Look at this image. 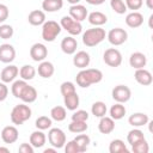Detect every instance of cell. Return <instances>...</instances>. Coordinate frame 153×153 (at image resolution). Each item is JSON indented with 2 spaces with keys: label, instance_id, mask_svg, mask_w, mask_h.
Returning a JSON list of instances; mask_svg holds the SVG:
<instances>
[{
  "label": "cell",
  "instance_id": "cell-19",
  "mask_svg": "<svg viewBox=\"0 0 153 153\" xmlns=\"http://www.w3.org/2000/svg\"><path fill=\"white\" fill-rule=\"evenodd\" d=\"M38 73L39 76H42L43 79H49L54 75V72H55V67L54 65L50 62V61H41L39 65H38V68L36 71Z\"/></svg>",
  "mask_w": 153,
  "mask_h": 153
},
{
  "label": "cell",
  "instance_id": "cell-31",
  "mask_svg": "<svg viewBox=\"0 0 153 153\" xmlns=\"http://www.w3.org/2000/svg\"><path fill=\"white\" fill-rule=\"evenodd\" d=\"M35 75H36V68L31 65H24L19 69V76L25 81L32 80Z\"/></svg>",
  "mask_w": 153,
  "mask_h": 153
},
{
  "label": "cell",
  "instance_id": "cell-52",
  "mask_svg": "<svg viewBox=\"0 0 153 153\" xmlns=\"http://www.w3.org/2000/svg\"><path fill=\"white\" fill-rule=\"evenodd\" d=\"M0 153H10V148H7V147H0Z\"/></svg>",
  "mask_w": 153,
  "mask_h": 153
},
{
  "label": "cell",
  "instance_id": "cell-38",
  "mask_svg": "<svg viewBox=\"0 0 153 153\" xmlns=\"http://www.w3.org/2000/svg\"><path fill=\"white\" fill-rule=\"evenodd\" d=\"M51 124H53V120L48 116H39V117H37V120L35 122L36 128L39 130H47V129L51 128Z\"/></svg>",
  "mask_w": 153,
  "mask_h": 153
},
{
  "label": "cell",
  "instance_id": "cell-49",
  "mask_svg": "<svg viewBox=\"0 0 153 153\" xmlns=\"http://www.w3.org/2000/svg\"><path fill=\"white\" fill-rule=\"evenodd\" d=\"M87 4H90V5H102V4H104L105 2V0H85Z\"/></svg>",
  "mask_w": 153,
  "mask_h": 153
},
{
  "label": "cell",
  "instance_id": "cell-48",
  "mask_svg": "<svg viewBox=\"0 0 153 153\" xmlns=\"http://www.w3.org/2000/svg\"><path fill=\"white\" fill-rule=\"evenodd\" d=\"M8 96V87L5 82L0 81V102H4Z\"/></svg>",
  "mask_w": 153,
  "mask_h": 153
},
{
  "label": "cell",
  "instance_id": "cell-35",
  "mask_svg": "<svg viewBox=\"0 0 153 153\" xmlns=\"http://www.w3.org/2000/svg\"><path fill=\"white\" fill-rule=\"evenodd\" d=\"M73 140L76 142V145H78V147H79V149H80V153L85 152V151L87 149L88 145L91 143V139H90V136H88L87 134H81V133H80V134L76 135Z\"/></svg>",
  "mask_w": 153,
  "mask_h": 153
},
{
  "label": "cell",
  "instance_id": "cell-30",
  "mask_svg": "<svg viewBox=\"0 0 153 153\" xmlns=\"http://www.w3.org/2000/svg\"><path fill=\"white\" fill-rule=\"evenodd\" d=\"M67 117V110L65 106H61V105H56L54 108H51L50 110V118L53 121H56V122H62L65 121Z\"/></svg>",
  "mask_w": 153,
  "mask_h": 153
},
{
  "label": "cell",
  "instance_id": "cell-8",
  "mask_svg": "<svg viewBox=\"0 0 153 153\" xmlns=\"http://www.w3.org/2000/svg\"><path fill=\"white\" fill-rule=\"evenodd\" d=\"M103 61L110 67H118L122 63V54L116 48H109L103 54Z\"/></svg>",
  "mask_w": 153,
  "mask_h": 153
},
{
  "label": "cell",
  "instance_id": "cell-4",
  "mask_svg": "<svg viewBox=\"0 0 153 153\" xmlns=\"http://www.w3.org/2000/svg\"><path fill=\"white\" fill-rule=\"evenodd\" d=\"M62 27L55 20H45L42 25V38L45 42H54L60 35Z\"/></svg>",
  "mask_w": 153,
  "mask_h": 153
},
{
  "label": "cell",
  "instance_id": "cell-18",
  "mask_svg": "<svg viewBox=\"0 0 153 153\" xmlns=\"http://www.w3.org/2000/svg\"><path fill=\"white\" fill-rule=\"evenodd\" d=\"M129 65L130 67H133L134 69H139V68H145L147 65V57L141 51H135L130 55L129 57Z\"/></svg>",
  "mask_w": 153,
  "mask_h": 153
},
{
  "label": "cell",
  "instance_id": "cell-45",
  "mask_svg": "<svg viewBox=\"0 0 153 153\" xmlns=\"http://www.w3.org/2000/svg\"><path fill=\"white\" fill-rule=\"evenodd\" d=\"M63 147H65L66 153H80V149H79V147H78V145L74 140H71V141L66 142Z\"/></svg>",
  "mask_w": 153,
  "mask_h": 153
},
{
  "label": "cell",
  "instance_id": "cell-17",
  "mask_svg": "<svg viewBox=\"0 0 153 153\" xmlns=\"http://www.w3.org/2000/svg\"><path fill=\"white\" fill-rule=\"evenodd\" d=\"M61 50L67 54V55H73L75 51H76V48H78V42L76 39L73 37V36H67L65 38H62L61 41Z\"/></svg>",
  "mask_w": 153,
  "mask_h": 153
},
{
  "label": "cell",
  "instance_id": "cell-2",
  "mask_svg": "<svg viewBox=\"0 0 153 153\" xmlns=\"http://www.w3.org/2000/svg\"><path fill=\"white\" fill-rule=\"evenodd\" d=\"M106 37V32L104 29H102L100 26H94L92 29H87L84 33H82V43L88 47H96L99 43H102Z\"/></svg>",
  "mask_w": 153,
  "mask_h": 153
},
{
  "label": "cell",
  "instance_id": "cell-40",
  "mask_svg": "<svg viewBox=\"0 0 153 153\" xmlns=\"http://www.w3.org/2000/svg\"><path fill=\"white\" fill-rule=\"evenodd\" d=\"M110 6L117 14H124L127 12V6L123 0H110Z\"/></svg>",
  "mask_w": 153,
  "mask_h": 153
},
{
  "label": "cell",
  "instance_id": "cell-5",
  "mask_svg": "<svg viewBox=\"0 0 153 153\" xmlns=\"http://www.w3.org/2000/svg\"><path fill=\"white\" fill-rule=\"evenodd\" d=\"M60 25L62 29H65L71 36H78L82 32V25L80 22L74 20L71 16H63L61 18Z\"/></svg>",
  "mask_w": 153,
  "mask_h": 153
},
{
  "label": "cell",
  "instance_id": "cell-28",
  "mask_svg": "<svg viewBox=\"0 0 153 153\" xmlns=\"http://www.w3.org/2000/svg\"><path fill=\"white\" fill-rule=\"evenodd\" d=\"M63 7V0H43L42 10L44 12H57Z\"/></svg>",
  "mask_w": 153,
  "mask_h": 153
},
{
  "label": "cell",
  "instance_id": "cell-3",
  "mask_svg": "<svg viewBox=\"0 0 153 153\" xmlns=\"http://www.w3.org/2000/svg\"><path fill=\"white\" fill-rule=\"evenodd\" d=\"M32 115V111L30 109L29 105H26V103H22L16 105L12 111H11V122L16 126H22L23 123H25L26 121L30 120Z\"/></svg>",
  "mask_w": 153,
  "mask_h": 153
},
{
  "label": "cell",
  "instance_id": "cell-20",
  "mask_svg": "<svg viewBox=\"0 0 153 153\" xmlns=\"http://www.w3.org/2000/svg\"><path fill=\"white\" fill-rule=\"evenodd\" d=\"M148 121H149L148 115L147 114H143V112H134L128 118V123L131 127H134V128L143 127V126H146L148 123Z\"/></svg>",
  "mask_w": 153,
  "mask_h": 153
},
{
  "label": "cell",
  "instance_id": "cell-44",
  "mask_svg": "<svg viewBox=\"0 0 153 153\" xmlns=\"http://www.w3.org/2000/svg\"><path fill=\"white\" fill-rule=\"evenodd\" d=\"M127 10H131V11H137L142 7L143 5V0H126L124 1Z\"/></svg>",
  "mask_w": 153,
  "mask_h": 153
},
{
  "label": "cell",
  "instance_id": "cell-50",
  "mask_svg": "<svg viewBox=\"0 0 153 153\" xmlns=\"http://www.w3.org/2000/svg\"><path fill=\"white\" fill-rule=\"evenodd\" d=\"M145 1H146V6L149 10H153V0H145Z\"/></svg>",
  "mask_w": 153,
  "mask_h": 153
},
{
  "label": "cell",
  "instance_id": "cell-26",
  "mask_svg": "<svg viewBox=\"0 0 153 153\" xmlns=\"http://www.w3.org/2000/svg\"><path fill=\"white\" fill-rule=\"evenodd\" d=\"M87 19H88V23L91 25H94V26H102V25L106 24V22H108L106 14L103 12H99V11H94V12L88 13Z\"/></svg>",
  "mask_w": 153,
  "mask_h": 153
},
{
  "label": "cell",
  "instance_id": "cell-41",
  "mask_svg": "<svg viewBox=\"0 0 153 153\" xmlns=\"http://www.w3.org/2000/svg\"><path fill=\"white\" fill-rule=\"evenodd\" d=\"M14 33L13 27L10 24H1L0 25V38L1 39H10Z\"/></svg>",
  "mask_w": 153,
  "mask_h": 153
},
{
  "label": "cell",
  "instance_id": "cell-24",
  "mask_svg": "<svg viewBox=\"0 0 153 153\" xmlns=\"http://www.w3.org/2000/svg\"><path fill=\"white\" fill-rule=\"evenodd\" d=\"M27 22L32 26H39L43 25L45 22V12L42 10H33L27 16Z\"/></svg>",
  "mask_w": 153,
  "mask_h": 153
},
{
  "label": "cell",
  "instance_id": "cell-47",
  "mask_svg": "<svg viewBox=\"0 0 153 153\" xmlns=\"http://www.w3.org/2000/svg\"><path fill=\"white\" fill-rule=\"evenodd\" d=\"M33 151L35 148L31 146V143H27V142H23L18 148L19 153H33Z\"/></svg>",
  "mask_w": 153,
  "mask_h": 153
},
{
  "label": "cell",
  "instance_id": "cell-33",
  "mask_svg": "<svg viewBox=\"0 0 153 153\" xmlns=\"http://www.w3.org/2000/svg\"><path fill=\"white\" fill-rule=\"evenodd\" d=\"M106 111H108V108H106L105 103L102 102V100L94 102V103L92 104V106H91V112H92V115H93L94 117H98V118L105 116V115H106Z\"/></svg>",
  "mask_w": 153,
  "mask_h": 153
},
{
  "label": "cell",
  "instance_id": "cell-1",
  "mask_svg": "<svg viewBox=\"0 0 153 153\" xmlns=\"http://www.w3.org/2000/svg\"><path fill=\"white\" fill-rule=\"evenodd\" d=\"M102 80H103V73H102V71H99L97 68L80 69V72L75 76L76 85L82 88H87L92 84H98Z\"/></svg>",
  "mask_w": 153,
  "mask_h": 153
},
{
  "label": "cell",
  "instance_id": "cell-22",
  "mask_svg": "<svg viewBox=\"0 0 153 153\" xmlns=\"http://www.w3.org/2000/svg\"><path fill=\"white\" fill-rule=\"evenodd\" d=\"M29 141H30V143L33 148H42L47 142V136L43 133V130L37 129V130L31 133Z\"/></svg>",
  "mask_w": 153,
  "mask_h": 153
},
{
  "label": "cell",
  "instance_id": "cell-32",
  "mask_svg": "<svg viewBox=\"0 0 153 153\" xmlns=\"http://www.w3.org/2000/svg\"><path fill=\"white\" fill-rule=\"evenodd\" d=\"M109 152L110 153H128L127 145L121 139H115L109 145Z\"/></svg>",
  "mask_w": 153,
  "mask_h": 153
},
{
  "label": "cell",
  "instance_id": "cell-43",
  "mask_svg": "<svg viewBox=\"0 0 153 153\" xmlns=\"http://www.w3.org/2000/svg\"><path fill=\"white\" fill-rule=\"evenodd\" d=\"M88 120V112L86 110H74L73 115H72V121H82V122H87Z\"/></svg>",
  "mask_w": 153,
  "mask_h": 153
},
{
  "label": "cell",
  "instance_id": "cell-12",
  "mask_svg": "<svg viewBox=\"0 0 153 153\" xmlns=\"http://www.w3.org/2000/svg\"><path fill=\"white\" fill-rule=\"evenodd\" d=\"M19 74V68L14 65H8L6 66L1 73H0V79L2 82L5 84H8V82H13L16 80V78L18 76Z\"/></svg>",
  "mask_w": 153,
  "mask_h": 153
},
{
  "label": "cell",
  "instance_id": "cell-34",
  "mask_svg": "<svg viewBox=\"0 0 153 153\" xmlns=\"http://www.w3.org/2000/svg\"><path fill=\"white\" fill-rule=\"evenodd\" d=\"M142 139H145V134H143V131L140 130L139 128H134V129L129 130L128 134H127V141H128V143H129L130 146L134 145L135 142L142 140Z\"/></svg>",
  "mask_w": 153,
  "mask_h": 153
},
{
  "label": "cell",
  "instance_id": "cell-51",
  "mask_svg": "<svg viewBox=\"0 0 153 153\" xmlns=\"http://www.w3.org/2000/svg\"><path fill=\"white\" fill-rule=\"evenodd\" d=\"M55 152H56V148L55 147H53V148H45L43 151V153H55Z\"/></svg>",
  "mask_w": 153,
  "mask_h": 153
},
{
  "label": "cell",
  "instance_id": "cell-25",
  "mask_svg": "<svg viewBox=\"0 0 153 153\" xmlns=\"http://www.w3.org/2000/svg\"><path fill=\"white\" fill-rule=\"evenodd\" d=\"M37 90L33 87V86H30L29 84L25 86V88L23 90L19 99H22L23 103H26V104H31L33 103L36 99H37Z\"/></svg>",
  "mask_w": 153,
  "mask_h": 153
},
{
  "label": "cell",
  "instance_id": "cell-27",
  "mask_svg": "<svg viewBox=\"0 0 153 153\" xmlns=\"http://www.w3.org/2000/svg\"><path fill=\"white\" fill-rule=\"evenodd\" d=\"M63 104H65V108L67 110H71V111L76 110L79 104H80V98H79L78 93L73 92V93H69L67 96H63Z\"/></svg>",
  "mask_w": 153,
  "mask_h": 153
},
{
  "label": "cell",
  "instance_id": "cell-36",
  "mask_svg": "<svg viewBox=\"0 0 153 153\" xmlns=\"http://www.w3.org/2000/svg\"><path fill=\"white\" fill-rule=\"evenodd\" d=\"M88 126L86 122H82V121H72L69 124H68V130L71 133H74V134H80V133H85L87 130Z\"/></svg>",
  "mask_w": 153,
  "mask_h": 153
},
{
  "label": "cell",
  "instance_id": "cell-23",
  "mask_svg": "<svg viewBox=\"0 0 153 153\" xmlns=\"http://www.w3.org/2000/svg\"><path fill=\"white\" fill-rule=\"evenodd\" d=\"M98 130L102 134H110L115 130V120H112L110 116H103L99 120L98 123Z\"/></svg>",
  "mask_w": 153,
  "mask_h": 153
},
{
  "label": "cell",
  "instance_id": "cell-46",
  "mask_svg": "<svg viewBox=\"0 0 153 153\" xmlns=\"http://www.w3.org/2000/svg\"><path fill=\"white\" fill-rule=\"evenodd\" d=\"M10 16V11L8 7L5 4H0V24H2L4 22H6V19Z\"/></svg>",
  "mask_w": 153,
  "mask_h": 153
},
{
  "label": "cell",
  "instance_id": "cell-21",
  "mask_svg": "<svg viewBox=\"0 0 153 153\" xmlns=\"http://www.w3.org/2000/svg\"><path fill=\"white\" fill-rule=\"evenodd\" d=\"M126 24L131 29L140 27L143 24V16L137 11H131L126 16Z\"/></svg>",
  "mask_w": 153,
  "mask_h": 153
},
{
  "label": "cell",
  "instance_id": "cell-53",
  "mask_svg": "<svg viewBox=\"0 0 153 153\" xmlns=\"http://www.w3.org/2000/svg\"><path fill=\"white\" fill-rule=\"evenodd\" d=\"M81 0H67V2H69L71 5H76V4H79Z\"/></svg>",
  "mask_w": 153,
  "mask_h": 153
},
{
  "label": "cell",
  "instance_id": "cell-13",
  "mask_svg": "<svg viewBox=\"0 0 153 153\" xmlns=\"http://www.w3.org/2000/svg\"><path fill=\"white\" fill-rule=\"evenodd\" d=\"M91 62V57L90 54L85 50H80V51H75L74 56H73V65L79 68V69H84L86 67H88Z\"/></svg>",
  "mask_w": 153,
  "mask_h": 153
},
{
  "label": "cell",
  "instance_id": "cell-11",
  "mask_svg": "<svg viewBox=\"0 0 153 153\" xmlns=\"http://www.w3.org/2000/svg\"><path fill=\"white\" fill-rule=\"evenodd\" d=\"M16 59V49L10 43H4L0 45V62L11 63Z\"/></svg>",
  "mask_w": 153,
  "mask_h": 153
},
{
  "label": "cell",
  "instance_id": "cell-39",
  "mask_svg": "<svg viewBox=\"0 0 153 153\" xmlns=\"http://www.w3.org/2000/svg\"><path fill=\"white\" fill-rule=\"evenodd\" d=\"M131 151L134 153H148V151H149L148 142L146 141V139H142V140L135 142L134 145H131Z\"/></svg>",
  "mask_w": 153,
  "mask_h": 153
},
{
  "label": "cell",
  "instance_id": "cell-29",
  "mask_svg": "<svg viewBox=\"0 0 153 153\" xmlns=\"http://www.w3.org/2000/svg\"><path fill=\"white\" fill-rule=\"evenodd\" d=\"M126 112H127L126 106H124L122 103H116V104H114V105L110 108V110H109L110 117H111L112 120H115V121L122 120V118L124 117Z\"/></svg>",
  "mask_w": 153,
  "mask_h": 153
},
{
  "label": "cell",
  "instance_id": "cell-10",
  "mask_svg": "<svg viewBox=\"0 0 153 153\" xmlns=\"http://www.w3.org/2000/svg\"><path fill=\"white\" fill-rule=\"evenodd\" d=\"M48 56V48L43 43H35L30 48V57L35 62H41L44 61L45 57Z\"/></svg>",
  "mask_w": 153,
  "mask_h": 153
},
{
  "label": "cell",
  "instance_id": "cell-16",
  "mask_svg": "<svg viewBox=\"0 0 153 153\" xmlns=\"http://www.w3.org/2000/svg\"><path fill=\"white\" fill-rule=\"evenodd\" d=\"M87 14H88V12L84 5L76 4V5H72L69 7V14L68 16H71L76 22H80V23L84 22L87 18Z\"/></svg>",
  "mask_w": 153,
  "mask_h": 153
},
{
  "label": "cell",
  "instance_id": "cell-6",
  "mask_svg": "<svg viewBox=\"0 0 153 153\" xmlns=\"http://www.w3.org/2000/svg\"><path fill=\"white\" fill-rule=\"evenodd\" d=\"M48 141L56 149L62 148L65 146V143L67 142L66 134L60 128H49V131H48Z\"/></svg>",
  "mask_w": 153,
  "mask_h": 153
},
{
  "label": "cell",
  "instance_id": "cell-42",
  "mask_svg": "<svg viewBox=\"0 0 153 153\" xmlns=\"http://www.w3.org/2000/svg\"><path fill=\"white\" fill-rule=\"evenodd\" d=\"M60 92H61L62 96H67L69 93L76 92L74 82H72V81H63L61 84V86H60Z\"/></svg>",
  "mask_w": 153,
  "mask_h": 153
},
{
  "label": "cell",
  "instance_id": "cell-9",
  "mask_svg": "<svg viewBox=\"0 0 153 153\" xmlns=\"http://www.w3.org/2000/svg\"><path fill=\"white\" fill-rule=\"evenodd\" d=\"M111 96H112V99L116 102V103H127L130 98H131V91L128 86L126 85H117L112 88L111 91Z\"/></svg>",
  "mask_w": 153,
  "mask_h": 153
},
{
  "label": "cell",
  "instance_id": "cell-7",
  "mask_svg": "<svg viewBox=\"0 0 153 153\" xmlns=\"http://www.w3.org/2000/svg\"><path fill=\"white\" fill-rule=\"evenodd\" d=\"M106 38L109 43L115 47L122 45L128 39V32L122 27H114L106 33Z\"/></svg>",
  "mask_w": 153,
  "mask_h": 153
},
{
  "label": "cell",
  "instance_id": "cell-14",
  "mask_svg": "<svg viewBox=\"0 0 153 153\" xmlns=\"http://www.w3.org/2000/svg\"><path fill=\"white\" fill-rule=\"evenodd\" d=\"M19 137L18 129L16 126H6L1 130V140L5 143H14Z\"/></svg>",
  "mask_w": 153,
  "mask_h": 153
},
{
  "label": "cell",
  "instance_id": "cell-15",
  "mask_svg": "<svg viewBox=\"0 0 153 153\" xmlns=\"http://www.w3.org/2000/svg\"><path fill=\"white\" fill-rule=\"evenodd\" d=\"M134 79L136 80L137 84H140V85H142V86H148V85H151L152 81H153L152 73H151L149 71H147L146 68L135 69Z\"/></svg>",
  "mask_w": 153,
  "mask_h": 153
},
{
  "label": "cell",
  "instance_id": "cell-37",
  "mask_svg": "<svg viewBox=\"0 0 153 153\" xmlns=\"http://www.w3.org/2000/svg\"><path fill=\"white\" fill-rule=\"evenodd\" d=\"M27 85V81L23 80V79H19V80H14L12 86H11V92L12 94L16 97V98H19L23 90L25 88V86Z\"/></svg>",
  "mask_w": 153,
  "mask_h": 153
}]
</instances>
